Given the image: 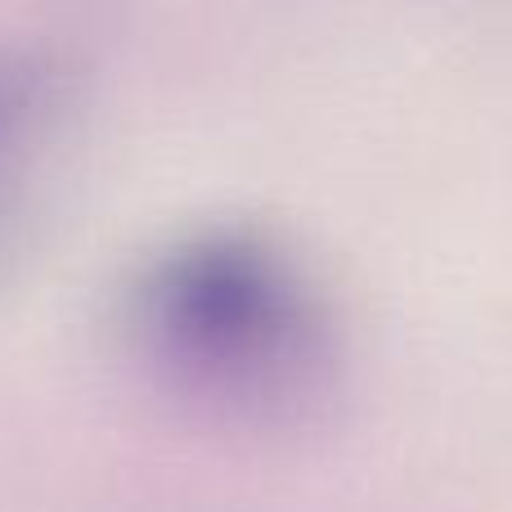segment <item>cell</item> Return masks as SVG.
<instances>
[{
    "label": "cell",
    "instance_id": "1",
    "mask_svg": "<svg viewBox=\"0 0 512 512\" xmlns=\"http://www.w3.org/2000/svg\"><path fill=\"white\" fill-rule=\"evenodd\" d=\"M14 113H18V95H14V81L0 72V140L9 135V122H14Z\"/></svg>",
    "mask_w": 512,
    "mask_h": 512
}]
</instances>
